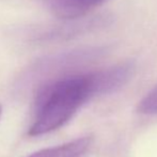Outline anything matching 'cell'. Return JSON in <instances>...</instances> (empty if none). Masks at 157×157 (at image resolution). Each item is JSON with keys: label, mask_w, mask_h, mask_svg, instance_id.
<instances>
[{"label": "cell", "mask_w": 157, "mask_h": 157, "mask_svg": "<svg viewBox=\"0 0 157 157\" xmlns=\"http://www.w3.org/2000/svg\"><path fill=\"white\" fill-rule=\"evenodd\" d=\"M98 95L95 73L62 77L44 86L35 98L28 135L39 137L62 127L92 96Z\"/></svg>", "instance_id": "obj_1"}, {"label": "cell", "mask_w": 157, "mask_h": 157, "mask_svg": "<svg viewBox=\"0 0 157 157\" xmlns=\"http://www.w3.org/2000/svg\"><path fill=\"white\" fill-rule=\"evenodd\" d=\"M132 63H123L107 70L96 72V81L98 94L110 93L120 89L134 74Z\"/></svg>", "instance_id": "obj_2"}, {"label": "cell", "mask_w": 157, "mask_h": 157, "mask_svg": "<svg viewBox=\"0 0 157 157\" xmlns=\"http://www.w3.org/2000/svg\"><path fill=\"white\" fill-rule=\"evenodd\" d=\"M107 0H48L55 16L62 19H75L85 16Z\"/></svg>", "instance_id": "obj_3"}, {"label": "cell", "mask_w": 157, "mask_h": 157, "mask_svg": "<svg viewBox=\"0 0 157 157\" xmlns=\"http://www.w3.org/2000/svg\"><path fill=\"white\" fill-rule=\"evenodd\" d=\"M91 144V137H81L63 144L40 150L28 157H81Z\"/></svg>", "instance_id": "obj_4"}, {"label": "cell", "mask_w": 157, "mask_h": 157, "mask_svg": "<svg viewBox=\"0 0 157 157\" xmlns=\"http://www.w3.org/2000/svg\"><path fill=\"white\" fill-rule=\"evenodd\" d=\"M138 112L144 116H157V86L139 103Z\"/></svg>", "instance_id": "obj_5"}, {"label": "cell", "mask_w": 157, "mask_h": 157, "mask_svg": "<svg viewBox=\"0 0 157 157\" xmlns=\"http://www.w3.org/2000/svg\"><path fill=\"white\" fill-rule=\"evenodd\" d=\"M1 114H2V106L0 104V118H1Z\"/></svg>", "instance_id": "obj_6"}]
</instances>
